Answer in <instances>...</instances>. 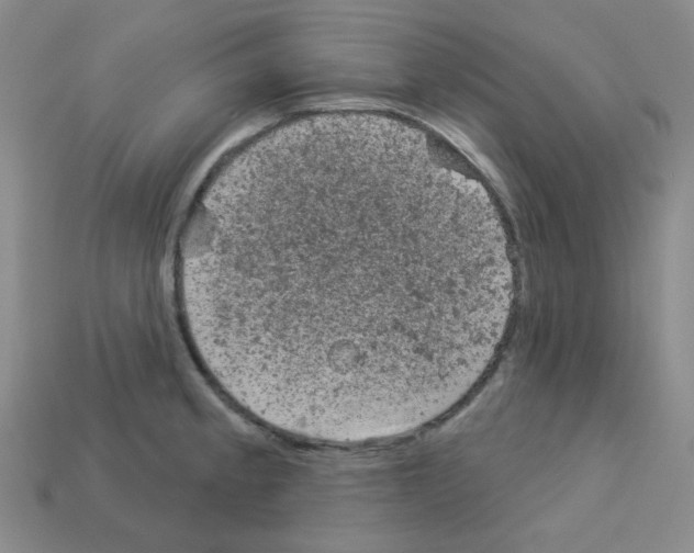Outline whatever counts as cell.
<instances>
[{
    "label": "cell",
    "instance_id": "1",
    "mask_svg": "<svg viewBox=\"0 0 694 553\" xmlns=\"http://www.w3.org/2000/svg\"><path fill=\"white\" fill-rule=\"evenodd\" d=\"M503 276L443 187L345 159L231 195L190 289L217 381L295 421L362 428L425 408L492 351Z\"/></svg>",
    "mask_w": 694,
    "mask_h": 553
}]
</instances>
